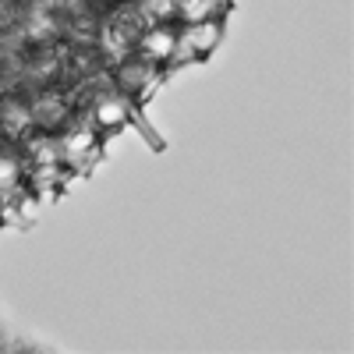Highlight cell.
Wrapping results in <instances>:
<instances>
[{
  "label": "cell",
  "mask_w": 354,
  "mask_h": 354,
  "mask_svg": "<svg viewBox=\"0 0 354 354\" xmlns=\"http://www.w3.org/2000/svg\"><path fill=\"white\" fill-rule=\"evenodd\" d=\"M28 117H32V128L39 131H57L71 121V103L57 93H39L28 103Z\"/></svg>",
  "instance_id": "cell-1"
},
{
  "label": "cell",
  "mask_w": 354,
  "mask_h": 354,
  "mask_svg": "<svg viewBox=\"0 0 354 354\" xmlns=\"http://www.w3.org/2000/svg\"><path fill=\"white\" fill-rule=\"evenodd\" d=\"M156 85V61L142 57V61H121L117 68V88L124 96H145Z\"/></svg>",
  "instance_id": "cell-2"
},
{
  "label": "cell",
  "mask_w": 354,
  "mask_h": 354,
  "mask_svg": "<svg viewBox=\"0 0 354 354\" xmlns=\"http://www.w3.org/2000/svg\"><path fill=\"white\" fill-rule=\"evenodd\" d=\"M32 117H28V103L15 100V96H0V135L4 138H28Z\"/></svg>",
  "instance_id": "cell-3"
},
{
  "label": "cell",
  "mask_w": 354,
  "mask_h": 354,
  "mask_svg": "<svg viewBox=\"0 0 354 354\" xmlns=\"http://www.w3.org/2000/svg\"><path fill=\"white\" fill-rule=\"evenodd\" d=\"M93 121H96V128H121V124L128 121V96H124V93L96 96V103H93Z\"/></svg>",
  "instance_id": "cell-4"
},
{
  "label": "cell",
  "mask_w": 354,
  "mask_h": 354,
  "mask_svg": "<svg viewBox=\"0 0 354 354\" xmlns=\"http://www.w3.org/2000/svg\"><path fill=\"white\" fill-rule=\"evenodd\" d=\"M138 43H142V57H149V61H167V57H174V50H177V36L163 25L145 28V32L138 36Z\"/></svg>",
  "instance_id": "cell-5"
},
{
  "label": "cell",
  "mask_w": 354,
  "mask_h": 354,
  "mask_svg": "<svg viewBox=\"0 0 354 354\" xmlns=\"http://www.w3.org/2000/svg\"><path fill=\"white\" fill-rule=\"evenodd\" d=\"M57 71H61V61H57V53H36V57H25V71H21V82L28 85H43L50 82Z\"/></svg>",
  "instance_id": "cell-6"
},
{
  "label": "cell",
  "mask_w": 354,
  "mask_h": 354,
  "mask_svg": "<svg viewBox=\"0 0 354 354\" xmlns=\"http://www.w3.org/2000/svg\"><path fill=\"white\" fill-rule=\"evenodd\" d=\"M216 8V0H174V15H181L188 21H202L209 18Z\"/></svg>",
  "instance_id": "cell-7"
},
{
  "label": "cell",
  "mask_w": 354,
  "mask_h": 354,
  "mask_svg": "<svg viewBox=\"0 0 354 354\" xmlns=\"http://www.w3.org/2000/svg\"><path fill=\"white\" fill-rule=\"evenodd\" d=\"M15 185H18V160L8 156V153H0V195L15 192Z\"/></svg>",
  "instance_id": "cell-8"
},
{
  "label": "cell",
  "mask_w": 354,
  "mask_h": 354,
  "mask_svg": "<svg viewBox=\"0 0 354 354\" xmlns=\"http://www.w3.org/2000/svg\"><path fill=\"white\" fill-rule=\"evenodd\" d=\"M18 15H21L18 0H0V32H8V28L18 25Z\"/></svg>",
  "instance_id": "cell-9"
}]
</instances>
